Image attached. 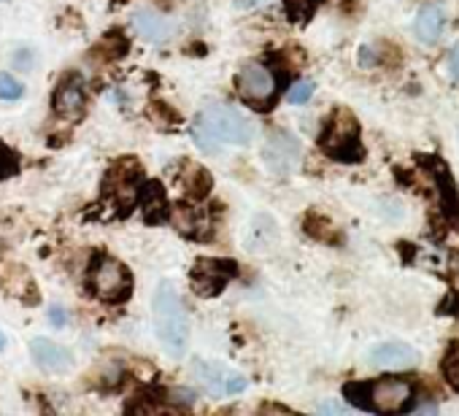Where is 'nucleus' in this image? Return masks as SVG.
Here are the masks:
<instances>
[{
	"label": "nucleus",
	"mask_w": 459,
	"mask_h": 416,
	"mask_svg": "<svg viewBox=\"0 0 459 416\" xmlns=\"http://www.w3.org/2000/svg\"><path fill=\"white\" fill-rule=\"evenodd\" d=\"M84 103H87L84 79H82L79 74L63 76L60 84L55 87V95H52V108H55V114H60V117H65V119H76V117H82Z\"/></svg>",
	"instance_id": "nucleus-10"
},
{
	"label": "nucleus",
	"mask_w": 459,
	"mask_h": 416,
	"mask_svg": "<svg viewBox=\"0 0 459 416\" xmlns=\"http://www.w3.org/2000/svg\"><path fill=\"white\" fill-rule=\"evenodd\" d=\"M370 365L378 368V370H408L419 362V351L411 346V343H403V341H386V343H378L373 351H370Z\"/></svg>",
	"instance_id": "nucleus-11"
},
{
	"label": "nucleus",
	"mask_w": 459,
	"mask_h": 416,
	"mask_svg": "<svg viewBox=\"0 0 459 416\" xmlns=\"http://www.w3.org/2000/svg\"><path fill=\"white\" fill-rule=\"evenodd\" d=\"M279 241V225L273 222V217L268 214H257L249 225V233H247V249L252 255H263L268 252L273 244Z\"/></svg>",
	"instance_id": "nucleus-18"
},
{
	"label": "nucleus",
	"mask_w": 459,
	"mask_h": 416,
	"mask_svg": "<svg viewBox=\"0 0 459 416\" xmlns=\"http://www.w3.org/2000/svg\"><path fill=\"white\" fill-rule=\"evenodd\" d=\"M17 170H20V157H17V152L9 149L4 141H0V181H4V178H12Z\"/></svg>",
	"instance_id": "nucleus-23"
},
{
	"label": "nucleus",
	"mask_w": 459,
	"mask_h": 416,
	"mask_svg": "<svg viewBox=\"0 0 459 416\" xmlns=\"http://www.w3.org/2000/svg\"><path fill=\"white\" fill-rule=\"evenodd\" d=\"M411 397H413V389L403 378L386 376V378L368 384V411H376V413H397L408 405Z\"/></svg>",
	"instance_id": "nucleus-8"
},
{
	"label": "nucleus",
	"mask_w": 459,
	"mask_h": 416,
	"mask_svg": "<svg viewBox=\"0 0 459 416\" xmlns=\"http://www.w3.org/2000/svg\"><path fill=\"white\" fill-rule=\"evenodd\" d=\"M87 282H90L92 295L100 298L103 303H122L133 292V276H130V271L119 260L106 257V255H100L90 265Z\"/></svg>",
	"instance_id": "nucleus-4"
},
{
	"label": "nucleus",
	"mask_w": 459,
	"mask_h": 416,
	"mask_svg": "<svg viewBox=\"0 0 459 416\" xmlns=\"http://www.w3.org/2000/svg\"><path fill=\"white\" fill-rule=\"evenodd\" d=\"M195 378L200 384V389L211 397H230V394H241L249 381L236 373V370H230L219 362H195Z\"/></svg>",
	"instance_id": "nucleus-6"
},
{
	"label": "nucleus",
	"mask_w": 459,
	"mask_h": 416,
	"mask_svg": "<svg viewBox=\"0 0 459 416\" xmlns=\"http://www.w3.org/2000/svg\"><path fill=\"white\" fill-rule=\"evenodd\" d=\"M138 200H141L143 220L149 225H160V222L168 220L170 205H168V197H165V189H162L160 181H143L141 192H138Z\"/></svg>",
	"instance_id": "nucleus-16"
},
{
	"label": "nucleus",
	"mask_w": 459,
	"mask_h": 416,
	"mask_svg": "<svg viewBox=\"0 0 459 416\" xmlns=\"http://www.w3.org/2000/svg\"><path fill=\"white\" fill-rule=\"evenodd\" d=\"M322 152L338 162H359L365 149L359 141V125L351 111H335L322 133Z\"/></svg>",
	"instance_id": "nucleus-3"
},
{
	"label": "nucleus",
	"mask_w": 459,
	"mask_h": 416,
	"mask_svg": "<svg viewBox=\"0 0 459 416\" xmlns=\"http://www.w3.org/2000/svg\"><path fill=\"white\" fill-rule=\"evenodd\" d=\"M263 162L271 173L287 176L300 162V143L290 133H271L263 146Z\"/></svg>",
	"instance_id": "nucleus-9"
},
{
	"label": "nucleus",
	"mask_w": 459,
	"mask_h": 416,
	"mask_svg": "<svg viewBox=\"0 0 459 416\" xmlns=\"http://www.w3.org/2000/svg\"><path fill=\"white\" fill-rule=\"evenodd\" d=\"M14 65H20L22 71H28V68L33 65V55H30L28 49H22V52H17V55H14Z\"/></svg>",
	"instance_id": "nucleus-26"
},
{
	"label": "nucleus",
	"mask_w": 459,
	"mask_h": 416,
	"mask_svg": "<svg viewBox=\"0 0 459 416\" xmlns=\"http://www.w3.org/2000/svg\"><path fill=\"white\" fill-rule=\"evenodd\" d=\"M448 76L454 84H459V47H454L448 55Z\"/></svg>",
	"instance_id": "nucleus-25"
},
{
	"label": "nucleus",
	"mask_w": 459,
	"mask_h": 416,
	"mask_svg": "<svg viewBox=\"0 0 459 416\" xmlns=\"http://www.w3.org/2000/svg\"><path fill=\"white\" fill-rule=\"evenodd\" d=\"M152 319L154 333L170 357H184L189 349V316L184 308L181 295L170 282H162L152 300Z\"/></svg>",
	"instance_id": "nucleus-2"
},
{
	"label": "nucleus",
	"mask_w": 459,
	"mask_h": 416,
	"mask_svg": "<svg viewBox=\"0 0 459 416\" xmlns=\"http://www.w3.org/2000/svg\"><path fill=\"white\" fill-rule=\"evenodd\" d=\"M138 184H141V170H138V165L133 160L117 162L108 170V176H106V189L114 195V200H133V197H138V192H141Z\"/></svg>",
	"instance_id": "nucleus-13"
},
{
	"label": "nucleus",
	"mask_w": 459,
	"mask_h": 416,
	"mask_svg": "<svg viewBox=\"0 0 459 416\" xmlns=\"http://www.w3.org/2000/svg\"><path fill=\"white\" fill-rule=\"evenodd\" d=\"M133 28H135V33H138L143 41H149V44H165V41H170L173 33H176V25H173L168 17L152 12V9L135 12V14H133Z\"/></svg>",
	"instance_id": "nucleus-15"
},
{
	"label": "nucleus",
	"mask_w": 459,
	"mask_h": 416,
	"mask_svg": "<svg viewBox=\"0 0 459 416\" xmlns=\"http://www.w3.org/2000/svg\"><path fill=\"white\" fill-rule=\"evenodd\" d=\"M238 92L247 103L257 106V108H268L273 100H276V92H279V82H276V74L263 65V63H247L241 71H238Z\"/></svg>",
	"instance_id": "nucleus-5"
},
{
	"label": "nucleus",
	"mask_w": 459,
	"mask_h": 416,
	"mask_svg": "<svg viewBox=\"0 0 459 416\" xmlns=\"http://www.w3.org/2000/svg\"><path fill=\"white\" fill-rule=\"evenodd\" d=\"M255 135H257L255 119L227 103H205L192 125V141L205 154H219L224 143L249 146Z\"/></svg>",
	"instance_id": "nucleus-1"
},
{
	"label": "nucleus",
	"mask_w": 459,
	"mask_h": 416,
	"mask_svg": "<svg viewBox=\"0 0 459 416\" xmlns=\"http://www.w3.org/2000/svg\"><path fill=\"white\" fill-rule=\"evenodd\" d=\"M446 30V12L435 4L424 6L419 14H416V22H413V33L421 44H437L440 36Z\"/></svg>",
	"instance_id": "nucleus-17"
},
{
	"label": "nucleus",
	"mask_w": 459,
	"mask_h": 416,
	"mask_svg": "<svg viewBox=\"0 0 459 416\" xmlns=\"http://www.w3.org/2000/svg\"><path fill=\"white\" fill-rule=\"evenodd\" d=\"M30 351L44 373H68L74 368V354L52 338H33Z\"/></svg>",
	"instance_id": "nucleus-12"
},
{
	"label": "nucleus",
	"mask_w": 459,
	"mask_h": 416,
	"mask_svg": "<svg viewBox=\"0 0 459 416\" xmlns=\"http://www.w3.org/2000/svg\"><path fill=\"white\" fill-rule=\"evenodd\" d=\"M49 319H52V325L65 327V314H63V308H60V306H55V308L49 311Z\"/></svg>",
	"instance_id": "nucleus-29"
},
{
	"label": "nucleus",
	"mask_w": 459,
	"mask_h": 416,
	"mask_svg": "<svg viewBox=\"0 0 459 416\" xmlns=\"http://www.w3.org/2000/svg\"><path fill=\"white\" fill-rule=\"evenodd\" d=\"M184 181V186H186V192L192 195V197H205L208 195V189H211V173L205 170V168H200V165H186V176L181 178Z\"/></svg>",
	"instance_id": "nucleus-19"
},
{
	"label": "nucleus",
	"mask_w": 459,
	"mask_h": 416,
	"mask_svg": "<svg viewBox=\"0 0 459 416\" xmlns=\"http://www.w3.org/2000/svg\"><path fill=\"white\" fill-rule=\"evenodd\" d=\"M6 349V335H4V330H0V351Z\"/></svg>",
	"instance_id": "nucleus-31"
},
{
	"label": "nucleus",
	"mask_w": 459,
	"mask_h": 416,
	"mask_svg": "<svg viewBox=\"0 0 459 416\" xmlns=\"http://www.w3.org/2000/svg\"><path fill=\"white\" fill-rule=\"evenodd\" d=\"M440 368H443L446 381L459 392V343H451V346H448V351H446Z\"/></svg>",
	"instance_id": "nucleus-21"
},
{
	"label": "nucleus",
	"mask_w": 459,
	"mask_h": 416,
	"mask_svg": "<svg viewBox=\"0 0 459 416\" xmlns=\"http://www.w3.org/2000/svg\"><path fill=\"white\" fill-rule=\"evenodd\" d=\"M376 52H373V47H362V55H359V63L368 68V65H376Z\"/></svg>",
	"instance_id": "nucleus-28"
},
{
	"label": "nucleus",
	"mask_w": 459,
	"mask_h": 416,
	"mask_svg": "<svg viewBox=\"0 0 459 416\" xmlns=\"http://www.w3.org/2000/svg\"><path fill=\"white\" fill-rule=\"evenodd\" d=\"M173 225L186 238H205L211 233V217L200 203H181L173 212Z\"/></svg>",
	"instance_id": "nucleus-14"
},
{
	"label": "nucleus",
	"mask_w": 459,
	"mask_h": 416,
	"mask_svg": "<svg viewBox=\"0 0 459 416\" xmlns=\"http://www.w3.org/2000/svg\"><path fill=\"white\" fill-rule=\"evenodd\" d=\"M316 411H319V413H343L346 408H343L341 403H333V400H327V403H319V405H316Z\"/></svg>",
	"instance_id": "nucleus-27"
},
{
	"label": "nucleus",
	"mask_w": 459,
	"mask_h": 416,
	"mask_svg": "<svg viewBox=\"0 0 459 416\" xmlns=\"http://www.w3.org/2000/svg\"><path fill=\"white\" fill-rule=\"evenodd\" d=\"M236 276L238 265L233 260H197L192 268V287L200 298H213Z\"/></svg>",
	"instance_id": "nucleus-7"
},
{
	"label": "nucleus",
	"mask_w": 459,
	"mask_h": 416,
	"mask_svg": "<svg viewBox=\"0 0 459 416\" xmlns=\"http://www.w3.org/2000/svg\"><path fill=\"white\" fill-rule=\"evenodd\" d=\"M322 0H284V9L292 22H308Z\"/></svg>",
	"instance_id": "nucleus-20"
},
{
	"label": "nucleus",
	"mask_w": 459,
	"mask_h": 416,
	"mask_svg": "<svg viewBox=\"0 0 459 416\" xmlns=\"http://www.w3.org/2000/svg\"><path fill=\"white\" fill-rule=\"evenodd\" d=\"M236 4H238V9H257V6L268 4V0H236Z\"/></svg>",
	"instance_id": "nucleus-30"
},
{
	"label": "nucleus",
	"mask_w": 459,
	"mask_h": 416,
	"mask_svg": "<svg viewBox=\"0 0 459 416\" xmlns=\"http://www.w3.org/2000/svg\"><path fill=\"white\" fill-rule=\"evenodd\" d=\"M25 95V84L12 74H0V100H20Z\"/></svg>",
	"instance_id": "nucleus-22"
},
{
	"label": "nucleus",
	"mask_w": 459,
	"mask_h": 416,
	"mask_svg": "<svg viewBox=\"0 0 459 416\" xmlns=\"http://www.w3.org/2000/svg\"><path fill=\"white\" fill-rule=\"evenodd\" d=\"M314 92H316V84H314L311 79H303V82H298V84L287 92V100H290L292 106H306V103L314 98Z\"/></svg>",
	"instance_id": "nucleus-24"
}]
</instances>
